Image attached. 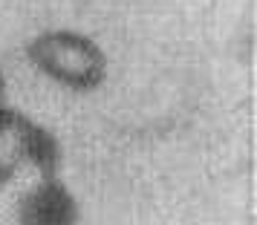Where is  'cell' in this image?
Returning <instances> with one entry per match:
<instances>
[{
    "instance_id": "6da1fadb",
    "label": "cell",
    "mask_w": 257,
    "mask_h": 225,
    "mask_svg": "<svg viewBox=\"0 0 257 225\" xmlns=\"http://www.w3.org/2000/svg\"><path fill=\"white\" fill-rule=\"evenodd\" d=\"M26 58L49 81L72 93H93L107 81V55L90 35L47 29L26 44Z\"/></svg>"
},
{
    "instance_id": "7a4b0ae2",
    "label": "cell",
    "mask_w": 257,
    "mask_h": 225,
    "mask_svg": "<svg viewBox=\"0 0 257 225\" xmlns=\"http://www.w3.org/2000/svg\"><path fill=\"white\" fill-rule=\"evenodd\" d=\"M26 165L41 176H52L58 170V142L24 113L6 107L0 113V185L15 179Z\"/></svg>"
},
{
    "instance_id": "3957f363",
    "label": "cell",
    "mask_w": 257,
    "mask_h": 225,
    "mask_svg": "<svg viewBox=\"0 0 257 225\" xmlns=\"http://www.w3.org/2000/svg\"><path fill=\"white\" fill-rule=\"evenodd\" d=\"M18 213L24 225H75L78 205L61 182L44 176V182L21 199Z\"/></svg>"
},
{
    "instance_id": "277c9868",
    "label": "cell",
    "mask_w": 257,
    "mask_h": 225,
    "mask_svg": "<svg viewBox=\"0 0 257 225\" xmlns=\"http://www.w3.org/2000/svg\"><path fill=\"white\" fill-rule=\"evenodd\" d=\"M6 110V75H3V70H0V113Z\"/></svg>"
}]
</instances>
